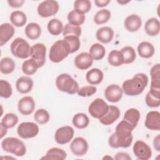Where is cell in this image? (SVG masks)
Masks as SVG:
<instances>
[{
    "label": "cell",
    "mask_w": 160,
    "mask_h": 160,
    "mask_svg": "<svg viewBox=\"0 0 160 160\" xmlns=\"http://www.w3.org/2000/svg\"><path fill=\"white\" fill-rule=\"evenodd\" d=\"M81 34V28L68 23L63 28L62 35L64 37L68 36H76L79 37Z\"/></svg>",
    "instance_id": "cell-43"
},
{
    "label": "cell",
    "mask_w": 160,
    "mask_h": 160,
    "mask_svg": "<svg viewBox=\"0 0 160 160\" xmlns=\"http://www.w3.org/2000/svg\"><path fill=\"white\" fill-rule=\"evenodd\" d=\"M18 117L14 113H7L2 118L1 125L6 129L12 128L18 122Z\"/></svg>",
    "instance_id": "cell-38"
},
{
    "label": "cell",
    "mask_w": 160,
    "mask_h": 160,
    "mask_svg": "<svg viewBox=\"0 0 160 160\" xmlns=\"http://www.w3.org/2000/svg\"><path fill=\"white\" fill-rule=\"evenodd\" d=\"M109 106L102 98L95 99L89 106L88 112L90 115L96 118L100 119L106 114Z\"/></svg>",
    "instance_id": "cell-7"
},
{
    "label": "cell",
    "mask_w": 160,
    "mask_h": 160,
    "mask_svg": "<svg viewBox=\"0 0 160 160\" xmlns=\"http://www.w3.org/2000/svg\"><path fill=\"white\" fill-rule=\"evenodd\" d=\"M111 14L109 10L102 9L98 11L94 16V21L96 24L100 25L106 23L111 18Z\"/></svg>",
    "instance_id": "cell-39"
},
{
    "label": "cell",
    "mask_w": 160,
    "mask_h": 160,
    "mask_svg": "<svg viewBox=\"0 0 160 160\" xmlns=\"http://www.w3.org/2000/svg\"><path fill=\"white\" fill-rule=\"evenodd\" d=\"M12 94V89L11 84L6 80H0V96L4 98H9Z\"/></svg>",
    "instance_id": "cell-44"
},
{
    "label": "cell",
    "mask_w": 160,
    "mask_h": 160,
    "mask_svg": "<svg viewBox=\"0 0 160 160\" xmlns=\"http://www.w3.org/2000/svg\"><path fill=\"white\" fill-rule=\"evenodd\" d=\"M67 157L66 152L62 149L59 148H52L49 149L46 155L42 157L41 159H65Z\"/></svg>",
    "instance_id": "cell-29"
},
{
    "label": "cell",
    "mask_w": 160,
    "mask_h": 160,
    "mask_svg": "<svg viewBox=\"0 0 160 160\" xmlns=\"http://www.w3.org/2000/svg\"><path fill=\"white\" fill-rule=\"evenodd\" d=\"M15 67L16 64L14 61L9 57L3 58L0 61V71L2 74H9L12 73Z\"/></svg>",
    "instance_id": "cell-33"
},
{
    "label": "cell",
    "mask_w": 160,
    "mask_h": 160,
    "mask_svg": "<svg viewBox=\"0 0 160 160\" xmlns=\"http://www.w3.org/2000/svg\"><path fill=\"white\" fill-rule=\"evenodd\" d=\"M2 149L16 156L22 157L26 153V147L23 141L14 137H8L1 142Z\"/></svg>",
    "instance_id": "cell-4"
},
{
    "label": "cell",
    "mask_w": 160,
    "mask_h": 160,
    "mask_svg": "<svg viewBox=\"0 0 160 160\" xmlns=\"http://www.w3.org/2000/svg\"><path fill=\"white\" fill-rule=\"evenodd\" d=\"M119 109L116 106H109L108 112L99 119V122L105 126H109L114 123L120 116Z\"/></svg>",
    "instance_id": "cell-18"
},
{
    "label": "cell",
    "mask_w": 160,
    "mask_h": 160,
    "mask_svg": "<svg viewBox=\"0 0 160 160\" xmlns=\"http://www.w3.org/2000/svg\"><path fill=\"white\" fill-rule=\"evenodd\" d=\"M148 84V77L144 73H138L131 79H127L122 83L123 92L128 96H134L141 94Z\"/></svg>",
    "instance_id": "cell-2"
},
{
    "label": "cell",
    "mask_w": 160,
    "mask_h": 160,
    "mask_svg": "<svg viewBox=\"0 0 160 160\" xmlns=\"http://www.w3.org/2000/svg\"><path fill=\"white\" fill-rule=\"evenodd\" d=\"M96 39L102 43L107 44L111 42L114 37L113 29L108 26L102 27L96 31Z\"/></svg>",
    "instance_id": "cell-23"
},
{
    "label": "cell",
    "mask_w": 160,
    "mask_h": 160,
    "mask_svg": "<svg viewBox=\"0 0 160 160\" xmlns=\"http://www.w3.org/2000/svg\"><path fill=\"white\" fill-rule=\"evenodd\" d=\"M71 53V49L66 41L63 39L58 40L53 43L50 48L49 59L55 63H58L68 57Z\"/></svg>",
    "instance_id": "cell-3"
},
{
    "label": "cell",
    "mask_w": 160,
    "mask_h": 160,
    "mask_svg": "<svg viewBox=\"0 0 160 160\" xmlns=\"http://www.w3.org/2000/svg\"><path fill=\"white\" fill-rule=\"evenodd\" d=\"M150 74L151 81L149 92L153 96L160 98V64L159 63L151 68Z\"/></svg>",
    "instance_id": "cell-10"
},
{
    "label": "cell",
    "mask_w": 160,
    "mask_h": 160,
    "mask_svg": "<svg viewBox=\"0 0 160 160\" xmlns=\"http://www.w3.org/2000/svg\"><path fill=\"white\" fill-rule=\"evenodd\" d=\"M89 54L92 59L96 61L102 59L106 54L105 48L99 43H94L89 48Z\"/></svg>",
    "instance_id": "cell-32"
},
{
    "label": "cell",
    "mask_w": 160,
    "mask_h": 160,
    "mask_svg": "<svg viewBox=\"0 0 160 160\" xmlns=\"http://www.w3.org/2000/svg\"><path fill=\"white\" fill-rule=\"evenodd\" d=\"M9 19L12 24L16 27H22L26 23V15L21 11H14L11 12Z\"/></svg>",
    "instance_id": "cell-30"
},
{
    "label": "cell",
    "mask_w": 160,
    "mask_h": 160,
    "mask_svg": "<svg viewBox=\"0 0 160 160\" xmlns=\"http://www.w3.org/2000/svg\"><path fill=\"white\" fill-rule=\"evenodd\" d=\"M89 144L86 139L82 137H77L72 140L70 144V149L72 154L76 156L85 155L88 150Z\"/></svg>",
    "instance_id": "cell-14"
},
{
    "label": "cell",
    "mask_w": 160,
    "mask_h": 160,
    "mask_svg": "<svg viewBox=\"0 0 160 160\" xmlns=\"http://www.w3.org/2000/svg\"><path fill=\"white\" fill-rule=\"evenodd\" d=\"M138 52L139 55L143 58H150L154 54V47L149 42L143 41L138 46Z\"/></svg>",
    "instance_id": "cell-26"
},
{
    "label": "cell",
    "mask_w": 160,
    "mask_h": 160,
    "mask_svg": "<svg viewBox=\"0 0 160 160\" xmlns=\"http://www.w3.org/2000/svg\"><path fill=\"white\" fill-rule=\"evenodd\" d=\"M56 85L60 91L69 94H76L79 89L78 82L66 73L61 74L56 78Z\"/></svg>",
    "instance_id": "cell-5"
},
{
    "label": "cell",
    "mask_w": 160,
    "mask_h": 160,
    "mask_svg": "<svg viewBox=\"0 0 160 160\" xmlns=\"http://www.w3.org/2000/svg\"><path fill=\"white\" fill-rule=\"evenodd\" d=\"M91 9V2L89 0H77L74 2V10L84 14L88 12Z\"/></svg>",
    "instance_id": "cell-40"
},
{
    "label": "cell",
    "mask_w": 160,
    "mask_h": 160,
    "mask_svg": "<svg viewBox=\"0 0 160 160\" xmlns=\"http://www.w3.org/2000/svg\"><path fill=\"white\" fill-rule=\"evenodd\" d=\"M35 102L31 96H24L22 98L18 103L19 112L23 115H29L32 114L35 109Z\"/></svg>",
    "instance_id": "cell-16"
},
{
    "label": "cell",
    "mask_w": 160,
    "mask_h": 160,
    "mask_svg": "<svg viewBox=\"0 0 160 160\" xmlns=\"http://www.w3.org/2000/svg\"><path fill=\"white\" fill-rule=\"evenodd\" d=\"M129 2H130L129 1H118V3H119V4H122V5H124V4H127V3H128Z\"/></svg>",
    "instance_id": "cell-53"
},
{
    "label": "cell",
    "mask_w": 160,
    "mask_h": 160,
    "mask_svg": "<svg viewBox=\"0 0 160 160\" xmlns=\"http://www.w3.org/2000/svg\"><path fill=\"white\" fill-rule=\"evenodd\" d=\"M31 48V47L28 41L21 38H16L10 46L12 55L20 59H26L29 57Z\"/></svg>",
    "instance_id": "cell-6"
},
{
    "label": "cell",
    "mask_w": 160,
    "mask_h": 160,
    "mask_svg": "<svg viewBox=\"0 0 160 160\" xmlns=\"http://www.w3.org/2000/svg\"><path fill=\"white\" fill-rule=\"evenodd\" d=\"M142 25L141 18L137 14H131L124 20V27L129 32L138 31Z\"/></svg>",
    "instance_id": "cell-21"
},
{
    "label": "cell",
    "mask_w": 160,
    "mask_h": 160,
    "mask_svg": "<svg viewBox=\"0 0 160 160\" xmlns=\"http://www.w3.org/2000/svg\"><path fill=\"white\" fill-rule=\"evenodd\" d=\"M39 68L38 64L33 59H29L24 61L22 65V71L26 75L34 74Z\"/></svg>",
    "instance_id": "cell-37"
},
{
    "label": "cell",
    "mask_w": 160,
    "mask_h": 160,
    "mask_svg": "<svg viewBox=\"0 0 160 160\" xmlns=\"http://www.w3.org/2000/svg\"><path fill=\"white\" fill-rule=\"evenodd\" d=\"M110 2L109 0H95V4L99 8H102L106 6Z\"/></svg>",
    "instance_id": "cell-50"
},
{
    "label": "cell",
    "mask_w": 160,
    "mask_h": 160,
    "mask_svg": "<svg viewBox=\"0 0 160 160\" xmlns=\"http://www.w3.org/2000/svg\"><path fill=\"white\" fill-rule=\"evenodd\" d=\"M97 91V88L94 86H86L79 89L78 96L81 97H89L94 94Z\"/></svg>",
    "instance_id": "cell-46"
},
{
    "label": "cell",
    "mask_w": 160,
    "mask_h": 160,
    "mask_svg": "<svg viewBox=\"0 0 160 160\" xmlns=\"http://www.w3.org/2000/svg\"><path fill=\"white\" fill-rule=\"evenodd\" d=\"M140 112L136 108H129L124 112L123 119L129 122L134 128H135L140 119Z\"/></svg>",
    "instance_id": "cell-27"
},
{
    "label": "cell",
    "mask_w": 160,
    "mask_h": 160,
    "mask_svg": "<svg viewBox=\"0 0 160 160\" xmlns=\"http://www.w3.org/2000/svg\"><path fill=\"white\" fill-rule=\"evenodd\" d=\"M145 126L154 131L160 130V113L158 111H149L146 117L144 122Z\"/></svg>",
    "instance_id": "cell-19"
},
{
    "label": "cell",
    "mask_w": 160,
    "mask_h": 160,
    "mask_svg": "<svg viewBox=\"0 0 160 160\" xmlns=\"http://www.w3.org/2000/svg\"><path fill=\"white\" fill-rule=\"evenodd\" d=\"M73 125L78 129H84L89 123V119L88 116L82 112H79L76 114L72 120Z\"/></svg>",
    "instance_id": "cell-31"
},
{
    "label": "cell",
    "mask_w": 160,
    "mask_h": 160,
    "mask_svg": "<svg viewBox=\"0 0 160 160\" xmlns=\"http://www.w3.org/2000/svg\"><path fill=\"white\" fill-rule=\"evenodd\" d=\"M26 36L31 40L38 39L41 34V28L36 22H30L25 28L24 30Z\"/></svg>",
    "instance_id": "cell-28"
},
{
    "label": "cell",
    "mask_w": 160,
    "mask_h": 160,
    "mask_svg": "<svg viewBox=\"0 0 160 160\" xmlns=\"http://www.w3.org/2000/svg\"><path fill=\"white\" fill-rule=\"evenodd\" d=\"M48 30L49 32L54 36L59 35L63 31L62 22L56 18L51 19L48 23Z\"/></svg>",
    "instance_id": "cell-34"
},
{
    "label": "cell",
    "mask_w": 160,
    "mask_h": 160,
    "mask_svg": "<svg viewBox=\"0 0 160 160\" xmlns=\"http://www.w3.org/2000/svg\"><path fill=\"white\" fill-rule=\"evenodd\" d=\"M102 159H112L113 158H112L111 156H109L108 155H106V156H104Z\"/></svg>",
    "instance_id": "cell-54"
},
{
    "label": "cell",
    "mask_w": 160,
    "mask_h": 160,
    "mask_svg": "<svg viewBox=\"0 0 160 160\" xmlns=\"http://www.w3.org/2000/svg\"><path fill=\"white\" fill-rule=\"evenodd\" d=\"M122 89L118 84H112L109 85L105 89L104 96L106 99L111 102H117L122 97Z\"/></svg>",
    "instance_id": "cell-15"
},
{
    "label": "cell",
    "mask_w": 160,
    "mask_h": 160,
    "mask_svg": "<svg viewBox=\"0 0 160 160\" xmlns=\"http://www.w3.org/2000/svg\"><path fill=\"white\" fill-rule=\"evenodd\" d=\"M34 119L38 124H44L49 121L50 115L47 110L44 109H39L35 112Z\"/></svg>",
    "instance_id": "cell-42"
},
{
    "label": "cell",
    "mask_w": 160,
    "mask_h": 160,
    "mask_svg": "<svg viewBox=\"0 0 160 160\" xmlns=\"http://www.w3.org/2000/svg\"><path fill=\"white\" fill-rule=\"evenodd\" d=\"M24 0H8V3L9 5V6L14 8H18L21 7L23 4L24 3Z\"/></svg>",
    "instance_id": "cell-49"
},
{
    "label": "cell",
    "mask_w": 160,
    "mask_h": 160,
    "mask_svg": "<svg viewBox=\"0 0 160 160\" xmlns=\"http://www.w3.org/2000/svg\"><path fill=\"white\" fill-rule=\"evenodd\" d=\"M144 30L146 34L150 36H156L160 31V22L156 18H151L147 20L144 24Z\"/></svg>",
    "instance_id": "cell-24"
},
{
    "label": "cell",
    "mask_w": 160,
    "mask_h": 160,
    "mask_svg": "<svg viewBox=\"0 0 160 160\" xmlns=\"http://www.w3.org/2000/svg\"><path fill=\"white\" fill-rule=\"evenodd\" d=\"M159 140H160V136H159V134H158L154 138V141H153L154 148L156 149V150L157 151H160V142H159Z\"/></svg>",
    "instance_id": "cell-51"
},
{
    "label": "cell",
    "mask_w": 160,
    "mask_h": 160,
    "mask_svg": "<svg viewBox=\"0 0 160 160\" xmlns=\"http://www.w3.org/2000/svg\"><path fill=\"white\" fill-rule=\"evenodd\" d=\"M64 39L69 44L71 49V53L76 52L79 49L81 42L79 37L76 36H68L64 37Z\"/></svg>",
    "instance_id": "cell-45"
},
{
    "label": "cell",
    "mask_w": 160,
    "mask_h": 160,
    "mask_svg": "<svg viewBox=\"0 0 160 160\" xmlns=\"http://www.w3.org/2000/svg\"><path fill=\"white\" fill-rule=\"evenodd\" d=\"M108 61L109 64L114 67H118L121 66L124 64V59L122 54L121 51L118 50H112L111 51L108 55Z\"/></svg>",
    "instance_id": "cell-35"
},
{
    "label": "cell",
    "mask_w": 160,
    "mask_h": 160,
    "mask_svg": "<svg viewBox=\"0 0 160 160\" xmlns=\"http://www.w3.org/2000/svg\"><path fill=\"white\" fill-rule=\"evenodd\" d=\"M121 52L123 56L124 64L132 63L136 59V54L134 49L129 46H126L122 48Z\"/></svg>",
    "instance_id": "cell-41"
},
{
    "label": "cell",
    "mask_w": 160,
    "mask_h": 160,
    "mask_svg": "<svg viewBox=\"0 0 160 160\" xmlns=\"http://www.w3.org/2000/svg\"><path fill=\"white\" fill-rule=\"evenodd\" d=\"M46 47L42 43H36L31 46L30 56L35 60L38 64L39 68L44 66L46 62Z\"/></svg>",
    "instance_id": "cell-13"
},
{
    "label": "cell",
    "mask_w": 160,
    "mask_h": 160,
    "mask_svg": "<svg viewBox=\"0 0 160 160\" xmlns=\"http://www.w3.org/2000/svg\"><path fill=\"white\" fill-rule=\"evenodd\" d=\"M6 132L7 129L1 125V138H2V137L6 134Z\"/></svg>",
    "instance_id": "cell-52"
},
{
    "label": "cell",
    "mask_w": 160,
    "mask_h": 160,
    "mask_svg": "<svg viewBox=\"0 0 160 160\" xmlns=\"http://www.w3.org/2000/svg\"><path fill=\"white\" fill-rule=\"evenodd\" d=\"M114 159L116 160H131V157L127 152H119L116 154Z\"/></svg>",
    "instance_id": "cell-48"
},
{
    "label": "cell",
    "mask_w": 160,
    "mask_h": 160,
    "mask_svg": "<svg viewBox=\"0 0 160 160\" xmlns=\"http://www.w3.org/2000/svg\"><path fill=\"white\" fill-rule=\"evenodd\" d=\"M39 126L33 122H23L17 129V132L21 138H32L39 133Z\"/></svg>",
    "instance_id": "cell-9"
},
{
    "label": "cell",
    "mask_w": 160,
    "mask_h": 160,
    "mask_svg": "<svg viewBox=\"0 0 160 160\" xmlns=\"http://www.w3.org/2000/svg\"><path fill=\"white\" fill-rule=\"evenodd\" d=\"M74 134V131L71 126H62L56 130L54 134V139L58 144H65L71 141Z\"/></svg>",
    "instance_id": "cell-12"
},
{
    "label": "cell",
    "mask_w": 160,
    "mask_h": 160,
    "mask_svg": "<svg viewBox=\"0 0 160 160\" xmlns=\"http://www.w3.org/2000/svg\"><path fill=\"white\" fill-rule=\"evenodd\" d=\"M33 87L32 79L28 76H21L18 79L16 82V88L18 91L21 94H26L30 92Z\"/></svg>",
    "instance_id": "cell-22"
},
{
    "label": "cell",
    "mask_w": 160,
    "mask_h": 160,
    "mask_svg": "<svg viewBox=\"0 0 160 160\" xmlns=\"http://www.w3.org/2000/svg\"><path fill=\"white\" fill-rule=\"evenodd\" d=\"M104 74L98 68H92L89 70L86 74V79L91 85H96L101 83L103 79Z\"/></svg>",
    "instance_id": "cell-25"
},
{
    "label": "cell",
    "mask_w": 160,
    "mask_h": 160,
    "mask_svg": "<svg viewBox=\"0 0 160 160\" xmlns=\"http://www.w3.org/2000/svg\"><path fill=\"white\" fill-rule=\"evenodd\" d=\"M15 32L14 28L9 23L2 24L0 26V46H2L12 38Z\"/></svg>",
    "instance_id": "cell-20"
},
{
    "label": "cell",
    "mask_w": 160,
    "mask_h": 160,
    "mask_svg": "<svg viewBox=\"0 0 160 160\" xmlns=\"http://www.w3.org/2000/svg\"><path fill=\"white\" fill-rule=\"evenodd\" d=\"M134 128L125 120H122L116 127V131L109 138V145L112 148H126L132 142V132Z\"/></svg>",
    "instance_id": "cell-1"
},
{
    "label": "cell",
    "mask_w": 160,
    "mask_h": 160,
    "mask_svg": "<svg viewBox=\"0 0 160 160\" xmlns=\"http://www.w3.org/2000/svg\"><path fill=\"white\" fill-rule=\"evenodd\" d=\"M93 59L89 53L83 52L78 54L74 58L75 66L80 70L89 69L93 63Z\"/></svg>",
    "instance_id": "cell-17"
},
{
    "label": "cell",
    "mask_w": 160,
    "mask_h": 160,
    "mask_svg": "<svg viewBox=\"0 0 160 160\" xmlns=\"http://www.w3.org/2000/svg\"><path fill=\"white\" fill-rule=\"evenodd\" d=\"M67 19L69 24L76 26H80L84 22L86 17L84 14H81L76 11L72 10L68 13Z\"/></svg>",
    "instance_id": "cell-36"
},
{
    "label": "cell",
    "mask_w": 160,
    "mask_h": 160,
    "mask_svg": "<svg viewBox=\"0 0 160 160\" xmlns=\"http://www.w3.org/2000/svg\"><path fill=\"white\" fill-rule=\"evenodd\" d=\"M59 8V4L56 1L46 0L38 5V13L42 18H48L55 15Z\"/></svg>",
    "instance_id": "cell-8"
},
{
    "label": "cell",
    "mask_w": 160,
    "mask_h": 160,
    "mask_svg": "<svg viewBox=\"0 0 160 160\" xmlns=\"http://www.w3.org/2000/svg\"><path fill=\"white\" fill-rule=\"evenodd\" d=\"M132 150L135 156L140 160H148L152 156L151 148L148 144L141 140L135 142Z\"/></svg>",
    "instance_id": "cell-11"
},
{
    "label": "cell",
    "mask_w": 160,
    "mask_h": 160,
    "mask_svg": "<svg viewBox=\"0 0 160 160\" xmlns=\"http://www.w3.org/2000/svg\"><path fill=\"white\" fill-rule=\"evenodd\" d=\"M145 101L148 106L150 108H157L160 105V98L152 95L149 92L146 96Z\"/></svg>",
    "instance_id": "cell-47"
}]
</instances>
